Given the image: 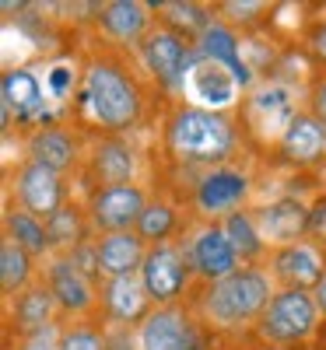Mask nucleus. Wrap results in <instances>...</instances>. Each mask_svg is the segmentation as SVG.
Instances as JSON below:
<instances>
[{"mask_svg": "<svg viewBox=\"0 0 326 350\" xmlns=\"http://www.w3.org/2000/svg\"><path fill=\"white\" fill-rule=\"evenodd\" d=\"M140 109L144 95L134 74H127L123 64L112 56H92L74 95L77 120L99 133H123L140 120Z\"/></svg>", "mask_w": 326, "mask_h": 350, "instance_id": "obj_1", "label": "nucleus"}, {"mask_svg": "<svg viewBox=\"0 0 326 350\" xmlns=\"http://www.w3.org/2000/svg\"><path fill=\"white\" fill-rule=\"evenodd\" d=\"M274 298V277L263 267H242L221 280H211L197 291L193 312L200 326L214 333H239L256 319Z\"/></svg>", "mask_w": 326, "mask_h": 350, "instance_id": "obj_2", "label": "nucleus"}, {"mask_svg": "<svg viewBox=\"0 0 326 350\" xmlns=\"http://www.w3.org/2000/svg\"><path fill=\"white\" fill-rule=\"evenodd\" d=\"M165 151L179 165H225L235 151V126L221 112H207L197 105L172 109L165 126Z\"/></svg>", "mask_w": 326, "mask_h": 350, "instance_id": "obj_3", "label": "nucleus"}, {"mask_svg": "<svg viewBox=\"0 0 326 350\" xmlns=\"http://www.w3.org/2000/svg\"><path fill=\"white\" fill-rule=\"evenodd\" d=\"M319 315L323 312L309 291L281 287L271 298V305L263 308V315L256 319V336L266 347H288L291 350V343H302L316 333Z\"/></svg>", "mask_w": 326, "mask_h": 350, "instance_id": "obj_4", "label": "nucleus"}, {"mask_svg": "<svg viewBox=\"0 0 326 350\" xmlns=\"http://www.w3.org/2000/svg\"><path fill=\"white\" fill-rule=\"evenodd\" d=\"M183 252H186V262H190V273H197L203 284L242 270V259H239V252H235L231 239L225 235L221 221L193 224L183 235Z\"/></svg>", "mask_w": 326, "mask_h": 350, "instance_id": "obj_5", "label": "nucleus"}, {"mask_svg": "<svg viewBox=\"0 0 326 350\" xmlns=\"http://www.w3.org/2000/svg\"><path fill=\"white\" fill-rule=\"evenodd\" d=\"M253 179L235 168V165H218V168H207L197 186H193V207L200 214V221H225L246 203Z\"/></svg>", "mask_w": 326, "mask_h": 350, "instance_id": "obj_6", "label": "nucleus"}, {"mask_svg": "<svg viewBox=\"0 0 326 350\" xmlns=\"http://www.w3.org/2000/svg\"><path fill=\"white\" fill-rule=\"evenodd\" d=\"M140 280L147 287L155 305H175L186 291L190 280V262L183 252V242H162V245H147Z\"/></svg>", "mask_w": 326, "mask_h": 350, "instance_id": "obj_7", "label": "nucleus"}, {"mask_svg": "<svg viewBox=\"0 0 326 350\" xmlns=\"http://www.w3.org/2000/svg\"><path fill=\"white\" fill-rule=\"evenodd\" d=\"M294 116H299L294 112V92L288 84H277V81L263 84L246 98V126L263 144H271V140L281 144V137L294 123Z\"/></svg>", "mask_w": 326, "mask_h": 350, "instance_id": "obj_8", "label": "nucleus"}, {"mask_svg": "<svg viewBox=\"0 0 326 350\" xmlns=\"http://www.w3.org/2000/svg\"><path fill=\"white\" fill-rule=\"evenodd\" d=\"M239 77H235L228 67L214 64V60H203L200 53H193L190 70L183 77V95L190 98V105L207 109V112H218L235 105V95H239Z\"/></svg>", "mask_w": 326, "mask_h": 350, "instance_id": "obj_9", "label": "nucleus"}, {"mask_svg": "<svg viewBox=\"0 0 326 350\" xmlns=\"http://www.w3.org/2000/svg\"><path fill=\"white\" fill-rule=\"evenodd\" d=\"M147 207V200L137 186H105L95 189L92 200H88V224L92 231H102V235H116V231H130L137 228L140 214Z\"/></svg>", "mask_w": 326, "mask_h": 350, "instance_id": "obj_10", "label": "nucleus"}, {"mask_svg": "<svg viewBox=\"0 0 326 350\" xmlns=\"http://www.w3.org/2000/svg\"><path fill=\"white\" fill-rule=\"evenodd\" d=\"M14 200H18V207L28 211L32 217H53L56 211H64V179H60V172L42 165V161H32L28 158L18 175H14Z\"/></svg>", "mask_w": 326, "mask_h": 350, "instance_id": "obj_11", "label": "nucleus"}, {"mask_svg": "<svg viewBox=\"0 0 326 350\" xmlns=\"http://www.w3.org/2000/svg\"><path fill=\"white\" fill-rule=\"evenodd\" d=\"M99 305L105 312L109 326H140L144 319L158 308L151 301V295H147L140 273L99 280Z\"/></svg>", "mask_w": 326, "mask_h": 350, "instance_id": "obj_12", "label": "nucleus"}, {"mask_svg": "<svg viewBox=\"0 0 326 350\" xmlns=\"http://www.w3.org/2000/svg\"><path fill=\"white\" fill-rule=\"evenodd\" d=\"M46 287L60 308V315H74V319H88L99 305V291H95V280L81 273L67 256L53 259L49 270H46Z\"/></svg>", "mask_w": 326, "mask_h": 350, "instance_id": "obj_13", "label": "nucleus"}, {"mask_svg": "<svg viewBox=\"0 0 326 350\" xmlns=\"http://www.w3.org/2000/svg\"><path fill=\"white\" fill-rule=\"evenodd\" d=\"M140 53H144V64L151 67L155 81L162 88H183V77L190 70V42H183L179 32H172V28H155V32H147V39L140 42Z\"/></svg>", "mask_w": 326, "mask_h": 350, "instance_id": "obj_14", "label": "nucleus"}, {"mask_svg": "<svg viewBox=\"0 0 326 350\" xmlns=\"http://www.w3.org/2000/svg\"><path fill=\"white\" fill-rule=\"evenodd\" d=\"M271 273L284 284V287H299V291H316V284L326 273V252L319 242L302 239L271 252Z\"/></svg>", "mask_w": 326, "mask_h": 350, "instance_id": "obj_15", "label": "nucleus"}, {"mask_svg": "<svg viewBox=\"0 0 326 350\" xmlns=\"http://www.w3.org/2000/svg\"><path fill=\"white\" fill-rule=\"evenodd\" d=\"M183 305H158L137 326V350H186L193 323Z\"/></svg>", "mask_w": 326, "mask_h": 350, "instance_id": "obj_16", "label": "nucleus"}, {"mask_svg": "<svg viewBox=\"0 0 326 350\" xmlns=\"http://www.w3.org/2000/svg\"><path fill=\"white\" fill-rule=\"evenodd\" d=\"M253 221L260 228V235L266 245H291V242H302V235L309 231V211L302 207L299 200H277V203H266V207L253 211Z\"/></svg>", "mask_w": 326, "mask_h": 350, "instance_id": "obj_17", "label": "nucleus"}, {"mask_svg": "<svg viewBox=\"0 0 326 350\" xmlns=\"http://www.w3.org/2000/svg\"><path fill=\"white\" fill-rule=\"evenodd\" d=\"M99 252V273L102 280L109 277H130L140 273L144 256H147V242L137 235V231H116V235H102L95 242Z\"/></svg>", "mask_w": 326, "mask_h": 350, "instance_id": "obj_18", "label": "nucleus"}, {"mask_svg": "<svg viewBox=\"0 0 326 350\" xmlns=\"http://www.w3.org/2000/svg\"><path fill=\"white\" fill-rule=\"evenodd\" d=\"M11 329H18L21 340L28 336H39V333H49L53 329V319H56V301L49 295V287L46 280L42 284H32V287H25L18 298H11Z\"/></svg>", "mask_w": 326, "mask_h": 350, "instance_id": "obj_19", "label": "nucleus"}, {"mask_svg": "<svg viewBox=\"0 0 326 350\" xmlns=\"http://www.w3.org/2000/svg\"><path fill=\"white\" fill-rule=\"evenodd\" d=\"M239 42H242V39L235 36V28H231L228 21L214 18V21L200 32V39H197V53L203 56V60H214V64L228 67L235 77H239V84L246 88V84L253 81V74H249V64L239 56Z\"/></svg>", "mask_w": 326, "mask_h": 350, "instance_id": "obj_20", "label": "nucleus"}, {"mask_svg": "<svg viewBox=\"0 0 326 350\" xmlns=\"http://www.w3.org/2000/svg\"><path fill=\"white\" fill-rule=\"evenodd\" d=\"M281 154L291 165H316L326 154V123L316 112H299L281 137Z\"/></svg>", "mask_w": 326, "mask_h": 350, "instance_id": "obj_21", "label": "nucleus"}, {"mask_svg": "<svg viewBox=\"0 0 326 350\" xmlns=\"http://www.w3.org/2000/svg\"><path fill=\"white\" fill-rule=\"evenodd\" d=\"M99 25L112 42H144L147 25H151V8L137 4V0H116L99 11Z\"/></svg>", "mask_w": 326, "mask_h": 350, "instance_id": "obj_22", "label": "nucleus"}, {"mask_svg": "<svg viewBox=\"0 0 326 350\" xmlns=\"http://www.w3.org/2000/svg\"><path fill=\"white\" fill-rule=\"evenodd\" d=\"M88 168L99 179V189L105 186H130V175H134V151L127 148L123 140L105 137L99 140L92 154H88Z\"/></svg>", "mask_w": 326, "mask_h": 350, "instance_id": "obj_23", "label": "nucleus"}, {"mask_svg": "<svg viewBox=\"0 0 326 350\" xmlns=\"http://www.w3.org/2000/svg\"><path fill=\"white\" fill-rule=\"evenodd\" d=\"M18 120H46L42 109V84L32 70H8L4 74V123Z\"/></svg>", "mask_w": 326, "mask_h": 350, "instance_id": "obj_24", "label": "nucleus"}, {"mask_svg": "<svg viewBox=\"0 0 326 350\" xmlns=\"http://www.w3.org/2000/svg\"><path fill=\"white\" fill-rule=\"evenodd\" d=\"M28 154H32V161L64 172L77 161V137L64 126H42L28 137Z\"/></svg>", "mask_w": 326, "mask_h": 350, "instance_id": "obj_25", "label": "nucleus"}, {"mask_svg": "<svg viewBox=\"0 0 326 350\" xmlns=\"http://www.w3.org/2000/svg\"><path fill=\"white\" fill-rule=\"evenodd\" d=\"M46 231H49V252H60V256H71L74 249H81L88 242V214H81L74 203H64V211H56L49 221H46Z\"/></svg>", "mask_w": 326, "mask_h": 350, "instance_id": "obj_26", "label": "nucleus"}, {"mask_svg": "<svg viewBox=\"0 0 326 350\" xmlns=\"http://www.w3.org/2000/svg\"><path fill=\"white\" fill-rule=\"evenodd\" d=\"M4 239L21 245L28 256H46L49 252V231H46L42 217H32L21 207H8L4 211Z\"/></svg>", "mask_w": 326, "mask_h": 350, "instance_id": "obj_27", "label": "nucleus"}, {"mask_svg": "<svg viewBox=\"0 0 326 350\" xmlns=\"http://www.w3.org/2000/svg\"><path fill=\"white\" fill-rule=\"evenodd\" d=\"M221 228H225V235L231 239L235 252H239L242 267H256V259L266 256V242H263L260 228L253 221V211H235L231 217L221 221Z\"/></svg>", "mask_w": 326, "mask_h": 350, "instance_id": "obj_28", "label": "nucleus"}, {"mask_svg": "<svg viewBox=\"0 0 326 350\" xmlns=\"http://www.w3.org/2000/svg\"><path fill=\"white\" fill-rule=\"evenodd\" d=\"M32 259L21 245H14L11 239H4V249H0V284H4L8 301L18 298L25 287H32Z\"/></svg>", "mask_w": 326, "mask_h": 350, "instance_id": "obj_29", "label": "nucleus"}, {"mask_svg": "<svg viewBox=\"0 0 326 350\" xmlns=\"http://www.w3.org/2000/svg\"><path fill=\"white\" fill-rule=\"evenodd\" d=\"M175 228H179V214H175L172 203L151 200V203L144 207L140 221H137V235H140L147 245H162V242H172Z\"/></svg>", "mask_w": 326, "mask_h": 350, "instance_id": "obj_30", "label": "nucleus"}, {"mask_svg": "<svg viewBox=\"0 0 326 350\" xmlns=\"http://www.w3.org/2000/svg\"><path fill=\"white\" fill-rule=\"evenodd\" d=\"M56 350H105V329L88 319H74L56 329Z\"/></svg>", "mask_w": 326, "mask_h": 350, "instance_id": "obj_31", "label": "nucleus"}, {"mask_svg": "<svg viewBox=\"0 0 326 350\" xmlns=\"http://www.w3.org/2000/svg\"><path fill=\"white\" fill-rule=\"evenodd\" d=\"M162 21L172 25V32H179V36L186 32L200 39V32L214 21V14L200 4H162Z\"/></svg>", "mask_w": 326, "mask_h": 350, "instance_id": "obj_32", "label": "nucleus"}, {"mask_svg": "<svg viewBox=\"0 0 326 350\" xmlns=\"http://www.w3.org/2000/svg\"><path fill=\"white\" fill-rule=\"evenodd\" d=\"M77 88H81L77 67H71V64H53V67L46 70V95H49V98L77 95Z\"/></svg>", "mask_w": 326, "mask_h": 350, "instance_id": "obj_33", "label": "nucleus"}, {"mask_svg": "<svg viewBox=\"0 0 326 350\" xmlns=\"http://www.w3.org/2000/svg\"><path fill=\"white\" fill-rule=\"evenodd\" d=\"M105 350H137V336L130 326H105Z\"/></svg>", "mask_w": 326, "mask_h": 350, "instance_id": "obj_34", "label": "nucleus"}, {"mask_svg": "<svg viewBox=\"0 0 326 350\" xmlns=\"http://www.w3.org/2000/svg\"><path fill=\"white\" fill-rule=\"evenodd\" d=\"M305 46H309V53H312V60L326 67V21H319V25H312V28H309Z\"/></svg>", "mask_w": 326, "mask_h": 350, "instance_id": "obj_35", "label": "nucleus"}, {"mask_svg": "<svg viewBox=\"0 0 326 350\" xmlns=\"http://www.w3.org/2000/svg\"><path fill=\"white\" fill-rule=\"evenodd\" d=\"M309 235H312V242L326 245V196L309 211Z\"/></svg>", "mask_w": 326, "mask_h": 350, "instance_id": "obj_36", "label": "nucleus"}, {"mask_svg": "<svg viewBox=\"0 0 326 350\" xmlns=\"http://www.w3.org/2000/svg\"><path fill=\"white\" fill-rule=\"evenodd\" d=\"M218 11H221V21H231V18L253 21V18H260V14L266 11V4H221Z\"/></svg>", "mask_w": 326, "mask_h": 350, "instance_id": "obj_37", "label": "nucleus"}, {"mask_svg": "<svg viewBox=\"0 0 326 350\" xmlns=\"http://www.w3.org/2000/svg\"><path fill=\"white\" fill-rule=\"evenodd\" d=\"M18 350H56V336H53V329L39 333V336H28L18 343Z\"/></svg>", "mask_w": 326, "mask_h": 350, "instance_id": "obj_38", "label": "nucleus"}, {"mask_svg": "<svg viewBox=\"0 0 326 350\" xmlns=\"http://www.w3.org/2000/svg\"><path fill=\"white\" fill-rule=\"evenodd\" d=\"M312 112L319 116V120L326 123V77L312 88Z\"/></svg>", "mask_w": 326, "mask_h": 350, "instance_id": "obj_39", "label": "nucleus"}, {"mask_svg": "<svg viewBox=\"0 0 326 350\" xmlns=\"http://www.w3.org/2000/svg\"><path fill=\"white\" fill-rule=\"evenodd\" d=\"M312 298H316V305H319V312L326 315V273H323V280L316 284V291H312Z\"/></svg>", "mask_w": 326, "mask_h": 350, "instance_id": "obj_40", "label": "nucleus"}, {"mask_svg": "<svg viewBox=\"0 0 326 350\" xmlns=\"http://www.w3.org/2000/svg\"><path fill=\"white\" fill-rule=\"evenodd\" d=\"M256 350H288V347H266V343H263V347H256Z\"/></svg>", "mask_w": 326, "mask_h": 350, "instance_id": "obj_41", "label": "nucleus"}]
</instances>
